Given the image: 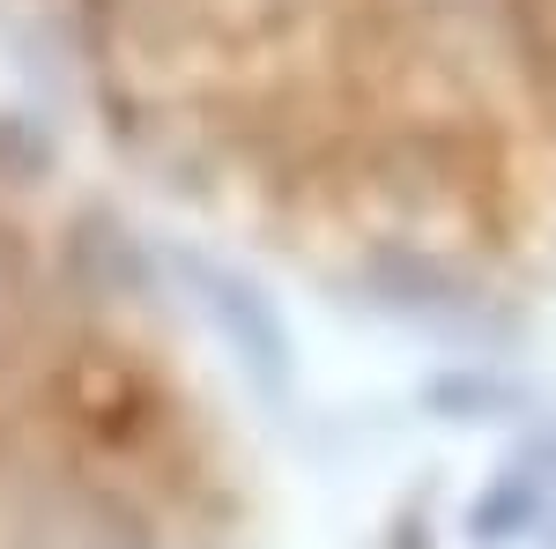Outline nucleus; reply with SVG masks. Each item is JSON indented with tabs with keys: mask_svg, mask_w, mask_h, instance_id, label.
<instances>
[{
	"mask_svg": "<svg viewBox=\"0 0 556 549\" xmlns=\"http://www.w3.org/2000/svg\"><path fill=\"white\" fill-rule=\"evenodd\" d=\"M327 157L556 186V0H52Z\"/></svg>",
	"mask_w": 556,
	"mask_h": 549,
	"instance_id": "nucleus-1",
	"label": "nucleus"
}]
</instances>
